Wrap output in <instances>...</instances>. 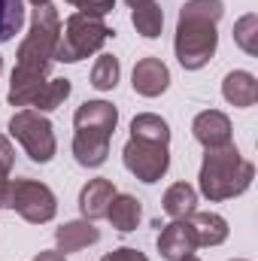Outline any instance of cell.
<instances>
[{
	"mask_svg": "<svg viewBox=\"0 0 258 261\" xmlns=\"http://www.w3.org/2000/svg\"><path fill=\"white\" fill-rule=\"evenodd\" d=\"M58 34H61V18L52 3L34 6L31 12V28L28 37L18 46V61L9 76V91L6 100L12 107H31L40 88L49 82V70L55 64V49H58Z\"/></svg>",
	"mask_w": 258,
	"mask_h": 261,
	"instance_id": "6da1fadb",
	"label": "cell"
},
{
	"mask_svg": "<svg viewBox=\"0 0 258 261\" xmlns=\"http://www.w3.org/2000/svg\"><path fill=\"white\" fill-rule=\"evenodd\" d=\"M225 15L222 0H186L176 18L173 52L186 70H200L210 64L219 46V21Z\"/></svg>",
	"mask_w": 258,
	"mask_h": 261,
	"instance_id": "7a4b0ae2",
	"label": "cell"
},
{
	"mask_svg": "<svg viewBox=\"0 0 258 261\" xmlns=\"http://www.w3.org/2000/svg\"><path fill=\"white\" fill-rule=\"evenodd\" d=\"M252 179H255V164L246 161L234 143L207 149V155L200 161V173H197L200 195L213 203L240 197L252 186Z\"/></svg>",
	"mask_w": 258,
	"mask_h": 261,
	"instance_id": "3957f363",
	"label": "cell"
},
{
	"mask_svg": "<svg viewBox=\"0 0 258 261\" xmlns=\"http://www.w3.org/2000/svg\"><path fill=\"white\" fill-rule=\"evenodd\" d=\"M110 37H116V31H113L104 18H94V15H85V12H73L64 21L61 34H58L55 61L76 64V61H82V58L100 52Z\"/></svg>",
	"mask_w": 258,
	"mask_h": 261,
	"instance_id": "277c9868",
	"label": "cell"
},
{
	"mask_svg": "<svg viewBox=\"0 0 258 261\" xmlns=\"http://www.w3.org/2000/svg\"><path fill=\"white\" fill-rule=\"evenodd\" d=\"M0 206L15 210L31 225H46L58 213L55 192L46 182H37V179H6L3 195H0Z\"/></svg>",
	"mask_w": 258,
	"mask_h": 261,
	"instance_id": "5b68a950",
	"label": "cell"
},
{
	"mask_svg": "<svg viewBox=\"0 0 258 261\" xmlns=\"http://www.w3.org/2000/svg\"><path fill=\"white\" fill-rule=\"evenodd\" d=\"M9 134L18 140V146L28 152V158L37 161V164H49L55 158V152H58V140H55L52 122L37 110H18L9 119Z\"/></svg>",
	"mask_w": 258,
	"mask_h": 261,
	"instance_id": "8992f818",
	"label": "cell"
},
{
	"mask_svg": "<svg viewBox=\"0 0 258 261\" xmlns=\"http://www.w3.org/2000/svg\"><path fill=\"white\" fill-rule=\"evenodd\" d=\"M122 161L128 167V173H134L140 182L152 186L158 182L167 167H170V149L164 143H146V140H134L131 137L122 149Z\"/></svg>",
	"mask_w": 258,
	"mask_h": 261,
	"instance_id": "52a82bcc",
	"label": "cell"
},
{
	"mask_svg": "<svg viewBox=\"0 0 258 261\" xmlns=\"http://www.w3.org/2000/svg\"><path fill=\"white\" fill-rule=\"evenodd\" d=\"M197 249L200 246H197V237H194L189 219H173L158 234V252H161L164 261H183L189 255H194Z\"/></svg>",
	"mask_w": 258,
	"mask_h": 261,
	"instance_id": "ba28073f",
	"label": "cell"
},
{
	"mask_svg": "<svg viewBox=\"0 0 258 261\" xmlns=\"http://www.w3.org/2000/svg\"><path fill=\"white\" fill-rule=\"evenodd\" d=\"M73 125L76 130H91V134H104L113 140L116 125H119V110L110 100H85L73 113Z\"/></svg>",
	"mask_w": 258,
	"mask_h": 261,
	"instance_id": "9c48e42d",
	"label": "cell"
},
{
	"mask_svg": "<svg viewBox=\"0 0 258 261\" xmlns=\"http://www.w3.org/2000/svg\"><path fill=\"white\" fill-rule=\"evenodd\" d=\"M131 85L140 97H158L170 88V70L161 58H140L131 73Z\"/></svg>",
	"mask_w": 258,
	"mask_h": 261,
	"instance_id": "30bf717a",
	"label": "cell"
},
{
	"mask_svg": "<svg viewBox=\"0 0 258 261\" xmlns=\"http://www.w3.org/2000/svg\"><path fill=\"white\" fill-rule=\"evenodd\" d=\"M192 134L203 149L228 146V143H231V119H228L225 113H219V110H203V113L194 116Z\"/></svg>",
	"mask_w": 258,
	"mask_h": 261,
	"instance_id": "8fae6325",
	"label": "cell"
},
{
	"mask_svg": "<svg viewBox=\"0 0 258 261\" xmlns=\"http://www.w3.org/2000/svg\"><path fill=\"white\" fill-rule=\"evenodd\" d=\"M116 195L119 192H116L113 179H107V176L88 179L82 186V192H79V213H82V219H88V222L107 219V210H110V203H113Z\"/></svg>",
	"mask_w": 258,
	"mask_h": 261,
	"instance_id": "7c38bea8",
	"label": "cell"
},
{
	"mask_svg": "<svg viewBox=\"0 0 258 261\" xmlns=\"http://www.w3.org/2000/svg\"><path fill=\"white\" fill-rule=\"evenodd\" d=\"M100 240V228H94V222L88 219H76V222H64L58 231H55V243H58V252H82L88 246H94Z\"/></svg>",
	"mask_w": 258,
	"mask_h": 261,
	"instance_id": "4fadbf2b",
	"label": "cell"
},
{
	"mask_svg": "<svg viewBox=\"0 0 258 261\" xmlns=\"http://www.w3.org/2000/svg\"><path fill=\"white\" fill-rule=\"evenodd\" d=\"M222 97L231 103V107H255L258 100V79L249 70H231L222 82Z\"/></svg>",
	"mask_w": 258,
	"mask_h": 261,
	"instance_id": "5bb4252c",
	"label": "cell"
},
{
	"mask_svg": "<svg viewBox=\"0 0 258 261\" xmlns=\"http://www.w3.org/2000/svg\"><path fill=\"white\" fill-rule=\"evenodd\" d=\"M110 155V137L91 134V130H76L73 134V158L82 167H100Z\"/></svg>",
	"mask_w": 258,
	"mask_h": 261,
	"instance_id": "9a60e30c",
	"label": "cell"
},
{
	"mask_svg": "<svg viewBox=\"0 0 258 261\" xmlns=\"http://www.w3.org/2000/svg\"><path fill=\"white\" fill-rule=\"evenodd\" d=\"M189 225L197 237V246H222L228 240V222L219 213H197L194 210L189 216Z\"/></svg>",
	"mask_w": 258,
	"mask_h": 261,
	"instance_id": "2e32d148",
	"label": "cell"
},
{
	"mask_svg": "<svg viewBox=\"0 0 258 261\" xmlns=\"http://www.w3.org/2000/svg\"><path fill=\"white\" fill-rule=\"evenodd\" d=\"M107 219H110V225L116 231L128 234V231H137V225L143 219V206H140V200L134 195H116L110 210H107Z\"/></svg>",
	"mask_w": 258,
	"mask_h": 261,
	"instance_id": "e0dca14e",
	"label": "cell"
},
{
	"mask_svg": "<svg viewBox=\"0 0 258 261\" xmlns=\"http://www.w3.org/2000/svg\"><path fill=\"white\" fill-rule=\"evenodd\" d=\"M161 206H164V213L170 219H189L194 210H197V192H194L189 182H173L164 192Z\"/></svg>",
	"mask_w": 258,
	"mask_h": 261,
	"instance_id": "ac0fdd59",
	"label": "cell"
},
{
	"mask_svg": "<svg viewBox=\"0 0 258 261\" xmlns=\"http://www.w3.org/2000/svg\"><path fill=\"white\" fill-rule=\"evenodd\" d=\"M131 137L134 140H146V143H164V146H170V125L161 116H155V113H140L131 122Z\"/></svg>",
	"mask_w": 258,
	"mask_h": 261,
	"instance_id": "d6986e66",
	"label": "cell"
},
{
	"mask_svg": "<svg viewBox=\"0 0 258 261\" xmlns=\"http://www.w3.org/2000/svg\"><path fill=\"white\" fill-rule=\"evenodd\" d=\"M131 24L137 28L140 37L155 40V37H161V28H164V9H161L155 0H152V3H143V6H134Z\"/></svg>",
	"mask_w": 258,
	"mask_h": 261,
	"instance_id": "ffe728a7",
	"label": "cell"
},
{
	"mask_svg": "<svg viewBox=\"0 0 258 261\" xmlns=\"http://www.w3.org/2000/svg\"><path fill=\"white\" fill-rule=\"evenodd\" d=\"M70 91H73V85H70V79H49L43 88H40V94L34 97V110L37 113H52V110H58V107H64V100L70 97Z\"/></svg>",
	"mask_w": 258,
	"mask_h": 261,
	"instance_id": "44dd1931",
	"label": "cell"
},
{
	"mask_svg": "<svg viewBox=\"0 0 258 261\" xmlns=\"http://www.w3.org/2000/svg\"><path fill=\"white\" fill-rule=\"evenodd\" d=\"M119 76H122V64L116 55H100L91 67V85L97 91H113L119 85Z\"/></svg>",
	"mask_w": 258,
	"mask_h": 261,
	"instance_id": "7402d4cb",
	"label": "cell"
},
{
	"mask_svg": "<svg viewBox=\"0 0 258 261\" xmlns=\"http://www.w3.org/2000/svg\"><path fill=\"white\" fill-rule=\"evenodd\" d=\"M24 24V0H0V43H9Z\"/></svg>",
	"mask_w": 258,
	"mask_h": 261,
	"instance_id": "603a6c76",
	"label": "cell"
},
{
	"mask_svg": "<svg viewBox=\"0 0 258 261\" xmlns=\"http://www.w3.org/2000/svg\"><path fill=\"white\" fill-rule=\"evenodd\" d=\"M234 43L246 52V55H258V15L249 12L234 24Z\"/></svg>",
	"mask_w": 258,
	"mask_h": 261,
	"instance_id": "cb8c5ba5",
	"label": "cell"
},
{
	"mask_svg": "<svg viewBox=\"0 0 258 261\" xmlns=\"http://www.w3.org/2000/svg\"><path fill=\"white\" fill-rule=\"evenodd\" d=\"M67 3L76 6V9L85 12V15H94V18H104L107 12L116 9V0H67Z\"/></svg>",
	"mask_w": 258,
	"mask_h": 261,
	"instance_id": "d4e9b609",
	"label": "cell"
},
{
	"mask_svg": "<svg viewBox=\"0 0 258 261\" xmlns=\"http://www.w3.org/2000/svg\"><path fill=\"white\" fill-rule=\"evenodd\" d=\"M100 261H149L140 249H134V246H119V249H113V252H107Z\"/></svg>",
	"mask_w": 258,
	"mask_h": 261,
	"instance_id": "484cf974",
	"label": "cell"
},
{
	"mask_svg": "<svg viewBox=\"0 0 258 261\" xmlns=\"http://www.w3.org/2000/svg\"><path fill=\"white\" fill-rule=\"evenodd\" d=\"M12 161H15V149H12V143L0 134V173H3V176H9Z\"/></svg>",
	"mask_w": 258,
	"mask_h": 261,
	"instance_id": "4316f807",
	"label": "cell"
},
{
	"mask_svg": "<svg viewBox=\"0 0 258 261\" xmlns=\"http://www.w3.org/2000/svg\"><path fill=\"white\" fill-rule=\"evenodd\" d=\"M34 261H67V258H64V252H58V249H46V252L34 255Z\"/></svg>",
	"mask_w": 258,
	"mask_h": 261,
	"instance_id": "83f0119b",
	"label": "cell"
},
{
	"mask_svg": "<svg viewBox=\"0 0 258 261\" xmlns=\"http://www.w3.org/2000/svg\"><path fill=\"white\" fill-rule=\"evenodd\" d=\"M125 3H128L131 9H134V6H143V3H152V0H125Z\"/></svg>",
	"mask_w": 258,
	"mask_h": 261,
	"instance_id": "f1b7e54d",
	"label": "cell"
},
{
	"mask_svg": "<svg viewBox=\"0 0 258 261\" xmlns=\"http://www.w3.org/2000/svg\"><path fill=\"white\" fill-rule=\"evenodd\" d=\"M6 179H9V176H3V173H0V195H3V186H6Z\"/></svg>",
	"mask_w": 258,
	"mask_h": 261,
	"instance_id": "f546056e",
	"label": "cell"
},
{
	"mask_svg": "<svg viewBox=\"0 0 258 261\" xmlns=\"http://www.w3.org/2000/svg\"><path fill=\"white\" fill-rule=\"evenodd\" d=\"M49 0H31V6H46Z\"/></svg>",
	"mask_w": 258,
	"mask_h": 261,
	"instance_id": "4dcf8cb0",
	"label": "cell"
},
{
	"mask_svg": "<svg viewBox=\"0 0 258 261\" xmlns=\"http://www.w3.org/2000/svg\"><path fill=\"white\" fill-rule=\"evenodd\" d=\"M183 261H197V258H194V255H189V258H183Z\"/></svg>",
	"mask_w": 258,
	"mask_h": 261,
	"instance_id": "1f68e13d",
	"label": "cell"
},
{
	"mask_svg": "<svg viewBox=\"0 0 258 261\" xmlns=\"http://www.w3.org/2000/svg\"><path fill=\"white\" fill-rule=\"evenodd\" d=\"M0 73H3V55H0Z\"/></svg>",
	"mask_w": 258,
	"mask_h": 261,
	"instance_id": "d6a6232c",
	"label": "cell"
},
{
	"mask_svg": "<svg viewBox=\"0 0 258 261\" xmlns=\"http://www.w3.org/2000/svg\"><path fill=\"white\" fill-rule=\"evenodd\" d=\"M234 261H246V258H234Z\"/></svg>",
	"mask_w": 258,
	"mask_h": 261,
	"instance_id": "836d02e7",
	"label": "cell"
}]
</instances>
